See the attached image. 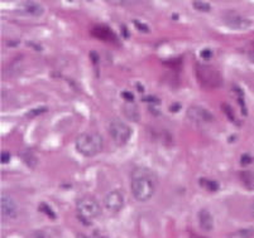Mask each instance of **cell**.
<instances>
[{"mask_svg": "<svg viewBox=\"0 0 254 238\" xmlns=\"http://www.w3.org/2000/svg\"><path fill=\"white\" fill-rule=\"evenodd\" d=\"M77 214L80 221H82L85 225H91V222L100 217L101 208L98 200L94 197L85 195L77 200Z\"/></svg>", "mask_w": 254, "mask_h": 238, "instance_id": "3957f363", "label": "cell"}, {"mask_svg": "<svg viewBox=\"0 0 254 238\" xmlns=\"http://www.w3.org/2000/svg\"><path fill=\"white\" fill-rule=\"evenodd\" d=\"M123 97L126 98L127 102H133V101H134V96H133V94H128L127 91L123 92Z\"/></svg>", "mask_w": 254, "mask_h": 238, "instance_id": "603a6c76", "label": "cell"}, {"mask_svg": "<svg viewBox=\"0 0 254 238\" xmlns=\"http://www.w3.org/2000/svg\"><path fill=\"white\" fill-rule=\"evenodd\" d=\"M76 238H105V237H100V236H86V235H78Z\"/></svg>", "mask_w": 254, "mask_h": 238, "instance_id": "cb8c5ba5", "label": "cell"}, {"mask_svg": "<svg viewBox=\"0 0 254 238\" xmlns=\"http://www.w3.org/2000/svg\"><path fill=\"white\" fill-rule=\"evenodd\" d=\"M0 205H1V214L5 218H15L18 216V203L10 194L3 193L0 198Z\"/></svg>", "mask_w": 254, "mask_h": 238, "instance_id": "9c48e42d", "label": "cell"}, {"mask_svg": "<svg viewBox=\"0 0 254 238\" xmlns=\"http://www.w3.org/2000/svg\"><path fill=\"white\" fill-rule=\"evenodd\" d=\"M200 184H201L204 188H206L209 191H216L219 189V186L216 182L209 179H201L200 180Z\"/></svg>", "mask_w": 254, "mask_h": 238, "instance_id": "ac0fdd59", "label": "cell"}, {"mask_svg": "<svg viewBox=\"0 0 254 238\" xmlns=\"http://www.w3.org/2000/svg\"><path fill=\"white\" fill-rule=\"evenodd\" d=\"M92 36L96 37L98 39L104 42H115L117 41V36L114 34V32L108 27H104V25H100V27H95L92 29Z\"/></svg>", "mask_w": 254, "mask_h": 238, "instance_id": "8fae6325", "label": "cell"}, {"mask_svg": "<svg viewBox=\"0 0 254 238\" xmlns=\"http://www.w3.org/2000/svg\"><path fill=\"white\" fill-rule=\"evenodd\" d=\"M75 146L80 155L92 158L104 149V139L98 133H82L76 138Z\"/></svg>", "mask_w": 254, "mask_h": 238, "instance_id": "7a4b0ae2", "label": "cell"}, {"mask_svg": "<svg viewBox=\"0 0 254 238\" xmlns=\"http://www.w3.org/2000/svg\"><path fill=\"white\" fill-rule=\"evenodd\" d=\"M104 205L110 213H118L124 207V197L122 191L112 190L106 194L104 198Z\"/></svg>", "mask_w": 254, "mask_h": 238, "instance_id": "ba28073f", "label": "cell"}, {"mask_svg": "<svg viewBox=\"0 0 254 238\" xmlns=\"http://www.w3.org/2000/svg\"><path fill=\"white\" fill-rule=\"evenodd\" d=\"M252 213H253V217H254V203H253V207H252Z\"/></svg>", "mask_w": 254, "mask_h": 238, "instance_id": "484cf974", "label": "cell"}, {"mask_svg": "<svg viewBox=\"0 0 254 238\" xmlns=\"http://www.w3.org/2000/svg\"><path fill=\"white\" fill-rule=\"evenodd\" d=\"M192 5H193V8L196 9V10L204 11V13H206V11H210V9H211L210 4H207L206 1H204V0H193Z\"/></svg>", "mask_w": 254, "mask_h": 238, "instance_id": "e0dca14e", "label": "cell"}, {"mask_svg": "<svg viewBox=\"0 0 254 238\" xmlns=\"http://www.w3.org/2000/svg\"><path fill=\"white\" fill-rule=\"evenodd\" d=\"M240 180L243 186L249 190H254V173L253 172H242L239 174Z\"/></svg>", "mask_w": 254, "mask_h": 238, "instance_id": "4fadbf2b", "label": "cell"}, {"mask_svg": "<svg viewBox=\"0 0 254 238\" xmlns=\"http://www.w3.org/2000/svg\"><path fill=\"white\" fill-rule=\"evenodd\" d=\"M110 136H112L113 142L118 145V146H124L129 143L133 135V130L128 124L119 119H113L109 122L108 126Z\"/></svg>", "mask_w": 254, "mask_h": 238, "instance_id": "277c9868", "label": "cell"}, {"mask_svg": "<svg viewBox=\"0 0 254 238\" xmlns=\"http://www.w3.org/2000/svg\"><path fill=\"white\" fill-rule=\"evenodd\" d=\"M39 211H42L46 216L51 217L52 219L56 218V214H55V212H53L47 204H45V203H42V204H41V207H39Z\"/></svg>", "mask_w": 254, "mask_h": 238, "instance_id": "d6986e66", "label": "cell"}, {"mask_svg": "<svg viewBox=\"0 0 254 238\" xmlns=\"http://www.w3.org/2000/svg\"><path fill=\"white\" fill-rule=\"evenodd\" d=\"M124 111H126L127 117H128L129 120H131V121H138V120H139V111H138V108L135 107V106L130 105V102H129V106H127V107L124 108Z\"/></svg>", "mask_w": 254, "mask_h": 238, "instance_id": "9a60e30c", "label": "cell"}, {"mask_svg": "<svg viewBox=\"0 0 254 238\" xmlns=\"http://www.w3.org/2000/svg\"><path fill=\"white\" fill-rule=\"evenodd\" d=\"M187 119L195 124H210L214 121V116L206 108L201 106H191L187 110Z\"/></svg>", "mask_w": 254, "mask_h": 238, "instance_id": "52a82bcc", "label": "cell"}, {"mask_svg": "<svg viewBox=\"0 0 254 238\" xmlns=\"http://www.w3.org/2000/svg\"><path fill=\"white\" fill-rule=\"evenodd\" d=\"M19 11L28 17H41L45 13V8L37 0H24L19 5Z\"/></svg>", "mask_w": 254, "mask_h": 238, "instance_id": "30bf717a", "label": "cell"}, {"mask_svg": "<svg viewBox=\"0 0 254 238\" xmlns=\"http://www.w3.org/2000/svg\"><path fill=\"white\" fill-rule=\"evenodd\" d=\"M249 59H251V61L254 63V50H253V52L249 53Z\"/></svg>", "mask_w": 254, "mask_h": 238, "instance_id": "d4e9b609", "label": "cell"}, {"mask_svg": "<svg viewBox=\"0 0 254 238\" xmlns=\"http://www.w3.org/2000/svg\"><path fill=\"white\" fill-rule=\"evenodd\" d=\"M9 160H10V154L6 151L1 152V163L3 164H8Z\"/></svg>", "mask_w": 254, "mask_h": 238, "instance_id": "7402d4cb", "label": "cell"}, {"mask_svg": "<svg viewBox=\"0 0 254 238\" xmlns=\"http://www.w3.org/2000/svg\"><path fill=\"white\" fill-rule=\"evenodd\" d=\"M157 179L156 174L148 168H135L130 175V188L133 197L140 203L148 202L156 193Z\"/></svg>", "mask_w": 254, "mask_h": 238, "instance_id": "6da1fadb", "label": "cell"}, {"mask_svg": "<svg viewBox=\"0 0 254 238\" xmlns=\"http://www.w3.org/2000/svg\"><path fill=\"white\" fill-rule=\"evenodd\" d=\"M254 236L253 228H243V230L235 231L230 233L229 238H252Z\"/></svg>", "mask_w": 254, "mask_h": 238, "instance_id": "5bb4252c", "label": "cell"}, {"mask_svg": "<svg viewBox=\"0 0 254 238\" xmlns=\"http://www.w3.org/2000/svg\"><path fill=\"white\" fill-rule=\"evenodd\" d=\"M143 0H108V3L114 6H133L142 3Z\"/></svg>", "mask_w": 254, "mask_h": 238, "instance_id": "2e32d148", "label": "cell"}, {"mask_svg": "<svg viewBox=\"0 0 254 238\" xmlns=\"http://www.w3.org/2000/svg\"><path fill=\"white\" fill-rule=\"evenodd\" d=\"M200 55H201L202 59H205V61H209V59L212 57V52L210 49H204L201 53H200Z\"/></svg>", "mask_w": 254, "mask_h": 238, "instance_id": "ffe728a7", "label": "cell"}, {"mask_svg": "<svg viewBox=\"0 0 254 238\" xmlns=\"http://www.w3.org/2000/svg\"><path fill=\"white\" fill-rule=\"evenodd\" d=\"M198 225L204 231L209 232L214 228V218H212V214L210 213L207 209H201L198 212Z\"/></svg>", "mask_w": 254, "mask_h": 238, "instance_id": "7c38bea8", "label": "cell"}, {"mask_svg": "<svg viewBox=\"0 0 254 238\" xmlns=\"http://www.w3.org/2000/svg\"><path fill=\"white\" fill-rule=\"evenodd\" d=\"M223 20L226 27L235 29V31H246L252 27L251 19L238 13H234V11H228L223 17Z\"/></svg>", "mask_w": 254, "mask_h": 238, "instance_id": "8992f818", "label": "cell"}, {"mask_svg": "<svg viewBox=\"0 0 254 238\" xmlns=\"http://www.w3.org/2000/svg\"><path fill=\"white\" fill-rule=\"evenodd\" d=\"M196 75L202 86L207 89H216L223 85V78L219 71L210 66H197L196 67Z\"/></svg>", "mask_w": 254, "mask_h": 238, "instance_id": "5b68a950", "label": "cell"}, {"mask_svg": "<svg viewBox=\"0 0 254 238\" xmlns=\"http://www.w3.org/2000/svg\"><path fill=\"white\" fill-rule=\"evenodd\" d=\"M134 25L138 28V29H140L143 33H148V32H149V28L147 27V25L142 24V23H138L137 20H134Z\"/></svg>", "mask_w": 254, "mask_h": 238, "instance_id": "44dd1931", "label": "cell"}]
</instances>
